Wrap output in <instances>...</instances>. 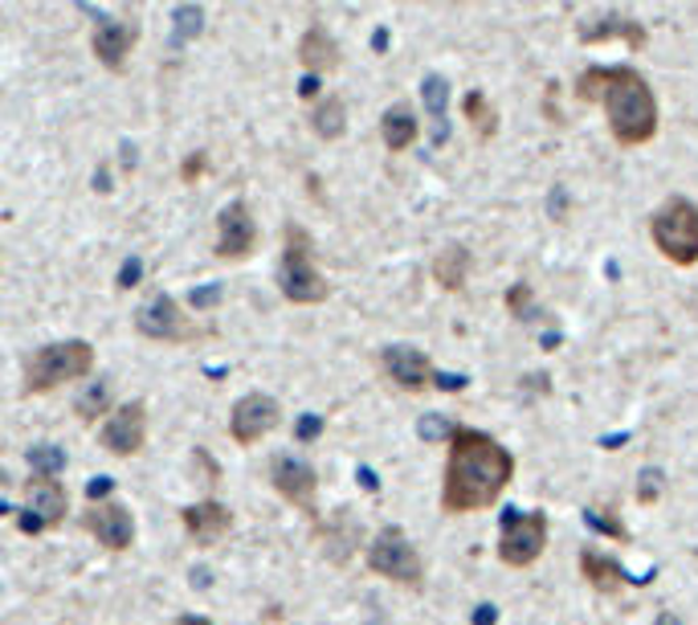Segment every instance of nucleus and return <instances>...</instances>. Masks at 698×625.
Wrapping results in <instances>:
<instances>
[{
    "label": "nucleus",
    "instance_id": "1",
    "mask_svg": "<svg viewBox=\"0 0 698 625\" xmlns=\"http://www.w3.org/2000/svg\"><path fill=\"white\" fill-rule=\"evenodd\" d=\"M514 479V454L499 437L474 425H454L450 434V458L442 479V511L445 515H474L499 503Z\"/></svg>",
    "mask_w": 698,
    "mask_h": 625
},
{
    "label": "nucleus",
    "instance_id": "2",
    "mask_svg": "<svg viewBox=\"0 0 698 625\" xmlns=\"http://www.w3.org/2000/svg\"><path fill=\"white\" fill-rule=\"evenodd\" d=\"M576 99L605 107L617 147H642L657 135V94L633 66H588L576 78Z\"/></svg>",
    "mask_w": 698,
    "mask_h": 625
},
{
    "label": "nucleus",
    "instance_id": "3",
    "mask_svg": "<svg viewBox=\"0 0 698 625\" xmlns=\"http://www.w3.org/2000/svg\"><path fill=\"white\" fill-rule=\"evenodd\" d=\"M650 242L671 266H698V204L690 197H671L650 217Z\"/></svg>",
    "mask_w": 698,
    "mask_h": 625
},
{
    "label": "nucleus",
    "instance_id": "4",
    "mask_svg": "<svg viewBox=\"0 0 698 625\" xmlns=\"http://www.w3.org/2000/svg\"><path fill=\"white\" fill-rule=\"evenodd\" d=\"M282 237H286V249H282V270H278L282 294L299 306L323 303L331 287H328V278L319 275V266H314L311 233L302 230V225H286Z\"/></svg>",
    "mask_w": 698,
    "mask_h": 625
},
{
    "label": "nucleus",
    "instance_id": "5",
    "mask_svg": "<svg viewBox=\"0 0 698 625\" xmlns=\"http://www.w3.org/2000/svg\"><path fill=\"white\" fill-rule=\"evenodd\" d=\"M95 368V348L86 339H66V344H45L25 368V393H49L66 380H82Z\"/></svg>",
    "mask_w": 698,
    "mask_h": 625
},
{
    "label": "nucleus",
    "instance_id": "6",
    "mask_svg": "<svg viewBox=\"0 0 698 625\" xmlns=\"http://www.w3.org/2000/svg\"><path fill=\"white\" fill-rule=\"evenodd\" d=\"M547 548V515L543 511H502L499 560L507 568H531Z\"/></svg>",
    "mask_w": 698,
    "mask_h": 625
},
{
    "label": "nucleus",
    "instance_id": "7",
    "mask_svg": "<svg viewBox=\"0 0 698 625\" xmlns=\"http://www.w3.org/2000/svg\"><path fill=\"white\" fill-rule=\"evenodd\" d=\"M368 568L376 577H388V581L409 584V589H421V584H425V560H421L413 539L405 536L400 527H385L380 536L372 539Z\"/></svg>",
    "mask_w": 698,
    "mask_h": 625
},
{
    "label": "nucleus",
    "instance_id": "8",
    "mask_svg": "<svg viewBox=\"0 0 698 625\" xmlns=\"http://www.w3.org/2000/svg\"><path fill=\"white\" fill-rule=\"evenodd\" d=\"M135 327H140V335L159 339V344H197L200 335H204L197 323L180 311V303H176L171 294L147 299V303L135 311Z\"/></svg>",
    "mask_w": 698,
    "mask_h": 625
},
{
    "label": "nucleus",
    "instance_id": "9",
    "mask_svg": "<svg viewBox=\"0 0 698 625\" xmlns=\"http://www.w3.org/2000/svg\"><path fill=\"white\" fill-rule=\"evenodd\" d=\"M380 364H385V377L405 389V393H425L437 384V368L421 348H409V344H392V348L380 351Z\"/></svg>",
    "mask_w": 698,
    "mask_h": 625
},
{
    "label": "nucleus",
    "instance_id": "10",
    "mask_svg": "<svg viewBox=\"0 0 698 625\" xmlns=\"http://www.w3.org/2000/svg\"><path fill=\"white\" fill-rule=\"evenodd\" d=\"M25 499H29V511L21 515V532H25V536H37V532L57 527L66 520V487L57 479L33 475L25 487Z\"/></svg>",
    "mask_w": 698,
    "mask_h": 625
},
{
    "label": "nucleus",
    "instance_id": "11",
    "mask_svg": "<svg viewBox=\"0 0 698 625\" xmlns=\"http://www.w3.org/2000/svg\"><path fill=\"white\" fill-rule=\"evenodd\" d=\"M278 417H282V409H278L274 397L250 393L233 405V413H229V434H233L237 446H254V442H262V437L278 425Z\"/></svg>",
    "mask_w": 698,
    "mask_h": 625
},
{
    "label": "nucleus",
    "instance_id": "12",
    "mask_svg": "<svg viewBox=\"0 0 698 625\" xmlns=\"http://www.w3.org/2000/svg\"><path fill=\"white\" fill-rule=\"evenodd\" d=\"M254 249H257V225L250 217V209L242 201L225 204L221 217H217V258L242 263Z\"/></svg>",
    "mask_w": 698,
    "mask_h": 625
},
{
    "label": "nucleus",
    "instance_id": "13",
    "mask_svg": "<svg viewBox=\"0 0 698 625\" xmlns=\"http://www.w3.org/2000/svg\"><path fill=\"white\" fill-rule=\"evenodd\" d=\"M143 442H147V409L140 401H131V405H119L111 413V422L102 425V446L111 454H140Z\"/></svg>",
    "mask_w": 698,
    "mask_h": 625
},
{
    "label": "nucleus",
    "instance_id": "14",
    "mask_svg": "<svg viewBox=\"0 0 698 625\" xmlns=\"http://www.w3.org/2000/svg\"><path fill=\"white\" fill-rule=\"evenodd\" d=\"M86 532L99 536V544L111 553H123L135 539V524H131V511L123 503H95L86 511Z\"/></svg>",
    "mask_w": 698,
    "mask_h": 625
},
{
    "label": "nucleus",
    "instance_id": "15",
    "mask_svg": "<svg viewBox=\"0 0 698 625\" xmlns=\"http://www.w3.org/2000/svg\"><path fill=\"white\" fill-rule=\"evenodd\" d=\"M270 479L286 503H295V507H302V511H314L319 479H314V470L307 462H299V458H274Z\"/></svg>",
    "mask_w": 698,
    "mask_h": 625
},
{
    "label": "nucleus",
    "instance_id": "16",
    "mask_svg": "<svg viewBox=\"0 0 698 625\" xmlns=\"http://www.w3.org/2000/svg\"><path fill=\"white\" fill-rule=\"evenodd\" d=\"M90 45H95V58H99L107 70L119 74L131 54V45H135V30L123 25V21H114V16H99V21H95V37H90Z\"/></svg>",
    "mask_w": 698,
    "mask_h": 625
},
{
    "label": "nucleus",
    "instance_id": "17",
    "mask_svg": "<svg viewBox=\"0 0 698 625\" xmlns=\"http://www.w3.org/2000/svg\"><path fill=\"white\" fill-rule=\"evenodd\" d=\"M580 577L588 581V589H597V593L605 596H617L621 589L633 584V577L621 568V560L597 553V548H585V553H580Z\"/></svg>",
    "mask_w": 698,
    "mask_h": 625
},
{
    "label": "nucleus",
    "instance_id": "18",
    "mask_svg": "<svg viewBox=\"0 0 698 625\" xmlns=\"http://www.w3.org/2000/svg\"><path fill=\"white\" fill-rule=\"evenodd\" d=\"M185 527L188 536L197 539V544H217V539L225 536L229 527H233V515H229V507H221L217 499H204V503H192V507H185Z\"/></svg>",
    "mask_w": 698,
    "mask_h": 625
},
{
    "label": "nucleus",
    "instance_id": "19",
    "mask_svg": "<svg viewBox=\"0 0 698 625\" xmlns=\"http://www.w3.org/2000/svg\"><path fill=\"white\" fill-rule=\"evenodd\" d=\"M299 62H302V70L319 78V74H328L340 66V45H335V37H331L323 25H311L299 42Z\"/></svg>",
    "mask_w": 698,
    "mask_h": 625
},
{
    "label": "nucleus",
    "instance_id": "20",
    "mask_svg": "<svg viewBox=\"0 0 698 625\" xmlns=\"http://www.w3.org/2000/svg\"><path fill=\"white\" fill-rule=\"evenodd\" d=\"M580 42L585 45H600V42H625L629 49H642L645 45V25H638L633 16H605L600 25H585L580 30Z\"/></svg>",
    "mask_w": 698,
    "mask_h": 625
},
{
    "label": "nucleus",
    "instance_id": "21",
    "mask_svg": "<svg viewBox=\"0 0 698 625\" xmlns=\"http://www.w3.org/2000/svg\"><path fill=\"white\" fill-rule=\"evenodd\" d=\"M417 135H421V123H417L413 107L409 102L388 107L385 119H380V139H385L388 152H409L417 144Z\"/></svg>",
    "mask_w": 698,
    "mask_h": 625
},
{
    "label": "nucleus",
    "instance_id": "22",
    "mask_svg": "<svg viewBox=\"0 0 698 625\" xmlns=\"http://www.w3.org/2000/svg\"><path fill=\"white\" fill-rule=\"evenodd\" d=\"M470 249L466 246H445L437 258H433V282L442 287V291H462L466 287V278H470Z\"/></svg>",
    "mask_w": 698,
    "mask_h": 625
},
{
    "label": "nucleus",
    "instance_id": "23",
    "mask_svg": "<svg viewBox=\"0 0 698 625\" xmlns=\"http://www.w3.org/2000/svg\"><path fill=\"white\" fill-rule=\"evenodd\" d=\"M462 115H466V123H470L474 139L490 144V139L499 135V111H495V102L486 99L483 90H470V94L462 99Z\"/></svg>",
    "mask_w": 698,
    "mask_h": 625
},
{
    "label": "nucleus",
    "instance_id": "24",
    "mask_svg": "<svg viewBox=\"0 0 698 625\" xmlns=\"http://www.w3.org/2000/svg\"><path fill=\"white\" fill-rule=\"evenodd\" d=\"M311 127H314L319 139H340V135L347 132V107H343L340 94H328V99L314 107Z\"/></svg>",
    "mask_w": 698,
    "mask_h": 625
},
{
    "label": "nucleus",
    "instance_id": "25",
    "mask_svg": "<svg viewBox=\"0 0 698 625\" xmlns=\"http://www.w3.org/2000/svg\"><path fill=\"white\" fill-rule=\"evenodd\" d=\"M421 90H425V107H429V115H433V123H437V144H442L445 139V99H450V87H445L442 74H429Z\"/></svg>",
    "mask_w": 698,
    "mask_h": 625
},
{
    "label": "nucleus",
    "instance_id": "26",
    "mask_svg": "<svg viewBox=\"0 0 698 625\" xmlns=\"http://www.w3.org/2000/svg\"><path fill=\"white\" fill-rule=\"evenodd\" d=\"M588 524L597 527V532H605L609 539H617V544H629V527L621 524L617 507H588Z\"/></svg>",
    "mask_w": 698,
    "mask_h": 625
},
{
    "label": "nucleus",
    "instance_id": "27",
    "mask_svg": "<svg viewBox=\"0 0 698 625\" xmlns=\"http://www.w3.org/2000/svg\"><path fill=\"white\" fill-rule=\"evenodd\" d=\"M29 466L42 475V479H57V470H66V454L57 446H33L29 450Z\"/></svg>",
    "mask_w": 698,
    "mask_h": 625
},
{
    "label": "nucleus",
    "instance_id": "28",
    "mask_svg": "<svg viewBox=\"0 0 698 625\" xmlns=\"http://www.w3.org/2000/svg\"><path fill=\"white\" fill-rule=\"evenodd\" d=\"M502 303H507V311H511L514 320H531V315H535V291H531V282H514Z\"/></svg>",
    "mask_w": 698,
    "mask_h": 625
},
{
    "label": "nucleus",
    "instance_id": "29",
    "mask_svg": "<svg viewBox=\"0 0 698 625\" xmlns=\"http://www.w3.org/2000/svg\"><path fill=\"white\" fill-rule=\"evenodd\" d=\"M102 409H107V384H90L82 393V401H78V417H82V422H95Z\"/></svg>",
    "mask_w": 698,
    "mask_h": 625
},
{
    "label": "nucleus",
    "instance_id": "30",
    "mask_svg": "<svg viewBox=\"0 0 698 625\" xmlns=\"http://www.w3.org/2000/svg\"><path fill=\"white\" fill-rule=\"evenodd\" d=\"M657 487H662V475H657V470H645V475H642V491H638V503H645V507H650V503H657Z\"/></svg>",
    "mask_w": 698,
    "mask_h": 625
},
{
    "label": "nucleus",
    "instance_id": "31",
    "mask_svg": "<svg viewBox=\"0 0 698 625\" xmlns=\"http://www.w3.org/2000/svg\"><path fill=\"white\" fill-rule=\"evenodd\" d=\"M140 275H143V263H140V258H131V263H123V270H119V287H123V291H131V287L140 282Z\"/></svg>",
    "mask_w": 698,
    "mask_h": 625
},
{
    "label": "nucleus",
    "instance_id": "32",
    "mask_svg": "<svg viewBox=\"0 0 698 625\" xmlns=\"http://www.w3.org/2000/svg\"><path fill=\"white\" fill-rule=\"evenodd\" d=\"M192 30L200 33V9H180V33L188 37Z\"/></svg>",
    "mask_w": 698,
    "mask_h": 625
},
{
    "label": "nucleus",
    "instance_id": "33",
    "mask_svg": "<svg viewBox=\"0 0 698 625\" xmlns=\"http://www.w3.org/2000/svg\"><path fill=\"white\" fill-rule=\"evenodd\" d=\"M217 299H221V291H217V287H209V291H197V294H192V306L200 311V306H213Z\"/></svg>",
    "mask_w": 698,
    "mask_h": 625
},
{
    "label": "nucleus",
    "instance_id": "34",
    "mask_svg": "<svg viewBox=\"0 0 698 625\" xmlns=\"http://www.w3.org/2000/svg\"><path fill=\"white\" fill-rule=\"evenodd\" d=\"M299 94L302 99H314V94H319V78H314V74H307V78L299 82Z\"/></svg>",
    "mask_w": 698,
    "mask_h": 625
},
{
    "label": "nucleus",
    "instance_id": "35",
    "mask_svg": "<svg viewBox=\"0 0 698 625\" xmlns=\"http://www.w3.org/2000/svg\"><path fill=\"white\" fill-rule=\"evenodd\" d=\"M86 494H90V499H102V494H111V479L90 482V487H86Z\"/></svg>",
    "mask_w": 698,
    "mask_h": 625
},
{
    "label": "nucleus",
    "instance_id": "36",
    "mask_svg": "<svg viewBox=\"0 0 698 625\" xmlns=\"http://www.w3.org/2000/svg\"><path fill=\"white\" fill-rule=\"evenodd\" d=\"M204 172V160H200V156H192V160L185 164V180H192V176H200Z\"/></svg>",
    "mask_w": 698,
    "mask_h": 625
},
{
    "label": "nucleus",
    "instance_id": "37",
    "mask_svg": "<svg viewBox=\"0 0 698 625\" xmlns=\"http://www.w3.org/2000/svg\"><path fill=\"white\" fill-rule=\"evenodd\" d=\"M474 625H495V605H483L478 617H474Z\"/></svg>",
    "mask_w": 698,
    "mask_h": 625
},
{
    "label": "nucleus",
    "instance_id": "38",
    "mask_svg": "<svg viewBox=\"0 0 698 625\" xmlns=\"http://www.w3.org/2000/svg\"><path fill=\"white\" fill-rule=\"evenodd\" d=\"M319 434V417H307V422L299 425V437H314Z\"/></svg>",
    "mask_w": 698,
    "mask_h": 625
},
{
    "label": "nucleus",
    "instance_id": "39",
    "mask_svg": "<svg viewBox=\"0 0 698 625\" xmlns=\"http://www.w3.org/2000/svg\"><path fill=\"white\" fill-rule=\"evenodd\" d=\"M176 625H213V622H209V617H197V613H188V617H180Z\"/></svg>",
    "mask_w": 698,
    "mask_h": 625
}]
</instances>
